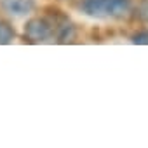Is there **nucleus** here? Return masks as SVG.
Returning <instances> with one entry per match:
<instances>
[{
	"label": "nucleus",
	"instance_id": "1",
	"mask_svg": "<svg viewBox=\"0 0 148 148\" xmlns=\"http://www.w3.org/2000/svg\"><path fill=\"white\" fill-rule=\"evenodd\" d=\"M80 11L98 19H119L131 11L129 0H82Z\"/></svg>",
	"mask_w": 148,
	"mask_h": 148
},
{
	"label": "nucleus",
	"instance_id": "6",
	"mask_svg": "<svg viewBox=\"0 0 148 148\" xmlns=\"http://www.w3.org/2000/svg\"><path fill=\"white\" fill-rule=\"evenodd\" d=\"M141 18L148 21V0H146V2L141 5Z\"/></svg>",
	"mask_w": 148,
	"mask_h": 148
},
{
	"label": "nucleus",
	"instance_id": "3",
	"mask_svg": "<svg viewBox=\"0 0 148 148\" xmlns=\"http://www.w3.org/2000/svg\"><path fill=\"white\" fill-rule=\"evenodd\" d=\"M2 9L14 18H23L33 12L35 9V0H0Z\"/></svg>",
	"mask_w": 148,
	"mask_h": 148
},
{
	"label": "nucleus",
	"instance_id": "5",
	"mask_svg": "<svg viewBox=\"0 0 148 148\" xmlns=\"http://www.w3.org/2000/svg\"><path fill=\"white\" fill-rule=\"evenodd\" d=\"M132 44H138V45H148V30L136 33V35L132 37Z\"/></svg>",
	"mask_w": 148,
	"mask_h": 148
},
{
	"label": "nucleus",
	"instance_id": "4",
	"mask_svg": "<svg viewBox=\"0 0 148 148\" xmlns=\"http://www.w3.org/2000/svg\"><path fill=\"white\" fill-rule=\"evenodd\" d=\"M12 40H14V28L9 23L0 21V45L11 44Z\"/></svg>",
	"mask_w": 148,
	"mask_h": 148
},
{
	"label": "nucleus",
	"instance_id": "2",
	"mask_svg": "<svg viewBox=\"0 0 148 148\" xmlns=\"http://www.w3.org/2000/svg\"><path fill=\"white\" fill-rule=\"evenodd\" d=\"M58 30H59V25H56L45 18H32L25 25V37L35 44L49 42L54 35L58 37Z\"/></svg>",
	"mask_w": 148,
	"mask_h": 148
}]
</instances>
